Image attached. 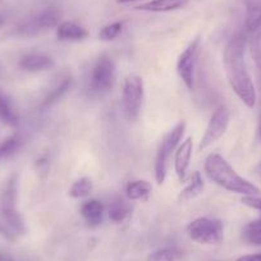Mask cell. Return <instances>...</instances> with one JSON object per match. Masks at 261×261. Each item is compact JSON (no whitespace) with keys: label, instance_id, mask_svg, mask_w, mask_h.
<instances>
[{"label":"cell","instance_id":"obj_1","mask_svg":"<svg viewBox=\"0 0 261 261\" xmlns=\"http://www.w3.org/2000/svg\"><path fill=\"white\" fill-rule=\"evenodd\" d=\"M246 37L243 34H236L224 47L223 63L228 82L240 97L241 101L248 108H253L257 101L256 89L246 64Z\"/></svg>","mask_w":261,"mask_h":261},{"label":"cell","instance_id":"obj_2","mask_svg":"<svg viewBox=\"0 0 261 261\" xmlns=\"http://www.w3.org/2000/svg\"><path fill=\"white\" fill-rule=\"evenodd\" d=\"M204 168L210 180L229 192L243 196L260 195V188L251 183L250 180L241 177L222 155L215 154V152L207 155Z\"/></svg>","mask_w":261,"mask_h":261},{"label":"cell","instance_id":"obj_3","mask_svg":"<svg viewBox=\"0 0 261 261\" xmlns=\"http://www.w3.org/2000/svg\"><path fill=\"white\" fill-rule=\"evenodd\" d=\"M18 199V175L14 173L4 185L0 195V214L3 223H0V232L7 240L14 241L18 236L26 233V225L17 207Z\"/></svg>","mask_w":261,"mask_h":261},{"label":"cell","instance_id":"obj_4","mask_svg":"<svg viewBox=\"0 0 261 261\" xmlns=\"http://www.w3.org/2000/svg\"><path fill=\"white\" fill-rule=\"evenodd\" d=\"M186 130V122L180 120L179 123L174 125L172 129L164 136V139L160 142L158 147L156 156H155L154 170H155V179L158 185H163L168 174V165H169V158L173 152L177 150L180 140H182L183 134Z\"/></svg>","mask_w":261,"mask_h":261},{"label":"cell","instance_id":"obj_5","mask_svg":"<svg viewBox=\"0 0 261 261\" xmlns=\"http://www.w3.org/2000/svg\"><path fill=\"white\" fill-rule=\"evenodd\" d=\"M186 230L188 237L200 245H218L224 237V225L215 218H197L187 225Z\"/></svg>","mask_w":261,"mask_h":261},{"label":"cell","instance_id":"obj_6","mask_svg":"<svg viewBox=\"0 0 261 261\" xmlns=\"http://www.w3.org/2000/svg\"><path fill=\"white\" fill-rule=\"evenodd\" d=\"M144 80L137 74H129L124 80L122 92L123 112L128 120H135L140 115L144 101Z\"/></svg>","mask_w":261,"mask_h":261},{"label":"cell","instance_id":"obj_7","mask_svg":"<svg viewBox=\"0 0 261 261\" xmlns=\"http://www.w3.org/2000/svg\"><path fill=\"white\" fill-rule=\"evenodd\" d=\"M201 53V39L197 36L188 44L177 60V73L185 86L192 91L195 89V73Z\"/></svg>","mask_w":261,"mask_h":261},{"label":"cell","instance_id":"obj_8","mask_svg":"<svg viewBox=\"0 0 261 261\" xmlns=\"http://www.w3.org/2000/svg\"><path fill=\"white\" fill-rule=\"evenodd\" d=\"M115 63L109 55H100L92 65L90 73V89L95 94H104L113 89L115 84Z\"/></svg>","mask_w":261,"mask_h":261},{"label":"cell","instance_id":"obj_9","mask_svg":"<svg viewBox=\"0 0 261 261\" xmlns=\"http://www.w3.org/2000/svg\"><path fill=\"white\" fill-rule=\"evenodd\" d=\"M60 23V13L54 8H47L45 11L40 12L37 16L32 17L31 19H29L27 22H24L23 24L17 29L21 36L31 37V36H37V35L42 34V32H46L49 30L58 27V24Z\"/></svg>","mask_w":261,"mask_h":261},{"label":"cell","instance_id":"obj_10","mask_svg":"<svg viewBox=\"0 0 261 261\" xmlns=\"http://www.w3.org/2000/svg\"><path fill=\"white\" fill-rule=\"evenodd\" d=\"M229 110L225 107H219L213 113L212 118H210L209 123H207L206 129H205L204 136L201 137V141H200V151L207 149V147L212 146L213 144H215L218 140H220L224 136V134L228 129V125H229Z\"/></svg>","mask_w":261,"mask_h":261},{"label":"cell","instance_id":"obj_11","mask_svg":"<svg viewBox=\"0 0 261 261\" xmlns=\"http://www.w3.org/2000/svg\"><path fill=\"white\" fill-rule=\"evenodd\" d=\"M18 67L24 72H45L53 69L55 67V60L51 57L41 53H30L21 57L18 62Z\"/></svg>","mask_w":261,"mask_h":261},{"label":"cell","instance_id":"obj_12","mask_svg":"<svg viewBox=\"0 0 261 261\" xmlns=\"http://www.w3.org/2000/svg\"><path fill=\"white\" fill-rule=\"evenodd\" d=\"M192 137H187L182 144L178 145L177 150L174 151V172L179 182L182 183L187 178L188 167H190L191 156H192Z\"/></svg>","mask_w":261,"mask_h":261},{"label":"cell","instance_id":"obj_13","mask_svg":"<svg viewBox=\"0 0 261 261\" xmlns=\"http://www.w3.org/2000/svg\"><path fill=\"white\" fill-rule=\"evenodd\" d=\"M104 205L97 200H87L81 206L82 218L90 228H96L101 224L104 219Z\"/></svg>","mask_w":261,"mask_h":261},{"label":"cell","instance_id":"obj_14","mask_svg":"<svg viewBox=\"0 0 261 261\" xmlns=\"http://www.w3.org/2000/svg\"><path fill=\"white\" fill-rule=\"evenodd\" d=\"M87 35L86 29L71 21L60 22L57 27V37L60 41H82Z\"/></svg>","mask_w":261,"mask_h":261},{"label":"cell","instance_id":"obj_15","mask_svg":"<svg viewBox=\"0 0 261 261\" xmlns=\"http://www.w3.org/2000/svg\"><path fill=\"white\" fill-rule=\"evenodd\" d=\"M188 3H190V0H151L149 3L136 7V9L145 12H154V13H163V12L182 9Z\"/></svg>","mask_w":261,"mask_h":261},{"label":"cell","instance_id":"obj_16","mask_svg":"<svg viewBox=\"0 0 261 261\" xmlns=\"http://www.w3.org/2000/svg\"><path fill=\"white\" fill-rule=\"evenodd\" d=\"M152 186L145 179L132 180L125 187V196L130 201H146L150 199Z\"/></svg>","mask_w":261,"mask_h":261},{"label":"cell","instance_id":"obj_17","mask_svg":"<svg viewBox=\"0 0 261 261\" xmlns=\"http://www.w3.org/2000/svg\"><path fill=\"white\" fill-rule=\"evenodd\" d=\"M71 84H72L71 76L65 74V76L60 77L59 81L55 82L53 89L49 91V94L44 97V101H42L41 104V109H46L47 107H50V105L54 104L55 101H58V100L65 94V92L68 91L69 87H71Z\"/></svg>","mask_w":261,"mask_h":261},{"label":"cell","instance_id":"obj_18","mask_svg":"<svg viewBox=\"0 0 261 261\" xmlns=\"http://www.w3.org/2000/svg\"><path fill=\"white\" fill-rule=\"evenodd\" d=\"M205 190V183L202 179L201 174L199 172H193L190 178V182L186 186L185 190L180 191L179 193V200L180 201H190L193 200L195 197L201 195Z\"/></svg>","mask_w":261,"mask_h":261},{"label":"cell","instance_id":"obj_19","mask_svg":"<svg viewBox=\"0 0 261 261\" xmlns=\"http://www.w3.org/2000/svg\"><path fill=\"white\" fill-rule=\"evenodd\" d=\"M130 213V207L128 202L123 199L122 196H115L113 197L112 201L109 202L108 206V214L112 222L120 223L127 219V217Z\"/></svg>","mask_w":261,"mask_h":261},{"label":"cell","instance_id":"obj_20","mask_svg":"<svg viewBox=\"0 0 261 261\" xmlns=\"http://www.w3.org/2000/svg\"><path fill=\"white\" fill-rule=\"evenodd\" d=\"M242 240L248 245L261 246V217L243 227Z\"/></svg>","mask_w":261,"mask_h":261},{"label":"cell","instance_id":"obj_21","mask_svg":"<svg viewBox=\"0 0 261 261\" xmlns=\"http://www.w3.org/2000/svg\"><path fill=\"white\" fill-rule=\"evenodd\" d=\"M261 27V0H252L248 4L246 29L248 32L258 31Z\"/></svg>","mask_w":261,"mask_h":261},{"label":"cell","instance_id":"obj_22","mask_svg":"<svg viewBox=\"0 0 261 261\" xmlns=\"http://www.w3.org/2000/svg\"><path fill=\"white\" fill-rule=\"evenodd\" d=\"M92 188H94V183H92L91 178L81 177L71 186L69 196L73 199H84L92 192Z\"/></svg>","mask_w":261,"mask_h":261},{"label":"cell","instance_id":"obj_23","mask_svg":"<svg viewBox=\"0 0 261 261\" xmlns=\"http://www.w3.org/2000/svg\"><path fill=\"white\" fill-rule=\"evenodd\" d=\"M22 145H23V141L18 135H14V136L7 139L3 144H0V160H6L13 156L21 150Z\"/></svg>","mask_w":261,"mask_h":261},{"label":"cell","instance_id":"obj_24","mask_svg":"<svg viewBox=\"0 0 261 261\" xmlns=\"http://www.w3.org/2000/svg\"><path fill=\"white\" fill-rule=\"evenodd\" d=\"M0 119L11 125H16L18 123V118H17L16 113L13 112L9 102L2 95H0Z\"/></svg>","mask_w":261,"mask_h":261},{"label":"cell","instance_id":"obj_25","mask_svg":"<svg viewBox=\"0 0 261 261\" xmlns=\"http://www.w3.org/2000/svg\"><path fill=\"white\" fill-rule=\"evenodd\" d=\"M123 30V23L122 22H114V23H110L108 26L102 27L101 31H100L99 37L101 41H113V40L117 39L119 36V34Z\"/></svg>","mask_w":261,"mask_h":261},{"label":"cell","instance_id":"obj_26","mask_svg":"<svg viewBox=\"0 0 261 261\" xmlns=\"http://www.w3.org/2000/svg\"><path fill=\"white\" fill-rule=\"evenodd\" d=\"M147 261H175V255L169 248H162L149 255Z\"/></svg>","mask_w":261,"mask_h":261},{"label":"cell","instance_id":"obj_27","mask_svg":"<svg viewBox=\"0 0 261 261\" xmlns=\"http://www.w3.org/2000/svg\"><path fill=\"white\" fill-rule=\"evenodd\" d=\"M35 168H36L37 173L41 178H45L47 174H49V170H50V162L46 156H42L40 158L39 160L36 162L35 164Z\"/></svg>","mask_w":261,"mask_h":261},{"label":"cell","instance_id":"obj_28","mask_svg":"<svg viewBox=\"0 0 261 261\" xmlns=\"http://www.w3.org/2000/svg\"><path fill=\"white\" fill-rule=\"evenodd\" d=\"M242 202L246 206H250L252 207V209L261 212V199L257 197V196H243Z\"/></svg>","mask_w":261,"mask_h":261},{"label":"cell","instance_id":"obj_29","mask_svg":"<svg viewBox=\"0 0 261 261\" xmlns=\"http://www.w3.org/2000/svg\"><path fill=\"white\" fill-rule=\"evenodd\" d=\"M236 261H261V253H252V255H245L238 257Z\"/></svg>","mask_w":261,"mask_h":261},{"label":"cell","instance_id":"obj_30","mask_svg":"<svg viewBox=\"0 0 261 261\" xmlns=\"http://www.w3.org/2000/svg\"><path fill=\"white\" fill-rule=\"evenodd\" d=\"M258 137L261 141V96H260V110H258Z\"/></svg>","mask_w":261,"mask_h":261},{"label":"cell","instance_id":"obj_31","mask_svg":"<svg viewBox=\"0 0 261 261\" xmlns=\"http://www.w3.org/2000/svg\"><path fill=\"white\" fill-rule=\"evenodd\" d=\"M0 261H13V258L7 253H0Z\"/></svg>","mask_w":261,"mask_h":261},{"label":"cell","instance_id":"obj_32","mask_svg":"<svg viewBox=\"0 0 261 261\" xmlns=\"http://www.w3.org/2000/svg\"><path fill=\"white\" fill-rule=\"evenodd\" d=\"M255 172H256V175H257V177L260 178V179H261V162L258 163L257 165H256V169H255Z\"/></svg>","mask_w":261,"mask_h":261},{"label":"cell","instance_id":"obj_33","mask_svg":"<svg viewBox=\"0 0 261 261\" xmlns=\"http://www.w3.org/2000/svg\"><path fill=\"white\" fill-rule=\"evenodd\" d=\"M118 3H122V4H124V3H130V2H137V0H117Z\"/></svg>","mask_w":261,"mask_h":261},{"label":"cell","instance_id":"obj_34","mask_svg":"<svg viewBox=\"0 0 261 261\" xmlns=\"http://www.w3.org/2000/svg\"><path fill=\"white\" fill-rule=\"evenodd\" d=\"M4 26V18L2 16H0V29Z\"/></svg>","mask_w":261,"mask_h":261}]
</instances>
